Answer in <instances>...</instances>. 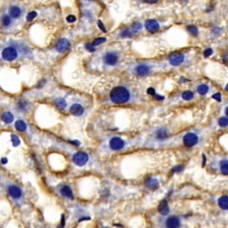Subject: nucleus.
<instances>
[{"label": "nucleus", "mask_w": 228, "mask_h": 228, "mask_svg": "<svg viewBox=\"0 0 228 228\" xmlns=\"http://www.w3.org/2000/svg\"><path fill=\"white\" fill-rule=\"evenodd\" d=\"M0 24H1L2 27L9 28L13 24V20H12L8 14H3L2 16L0 17Z\"/></svg>", "instance_id": "obj_13"}, {"label": "nucleus", "mask_w": 228, "mask_h": 228, "mask_svg": "<svg viewBox=\"0 0 228 228\" xmlns=\"http://www.w3.org/2000/svg\"><path fill=\"white\" fill-rule=\"evenodd\" d=\"M212 54H213V50H212V49H207L204 52V56L205 57H209V56H211Z\"/></svg>", "instance_id": "obj_36"}, {"label": "nucleus", "mask_w": 228, "mask_h": 228, "mask_svg": "<svg viewBox=\"0 0 228 228\" xmlns=\"http://www.w3.org/2000/svg\"><path fill=\"white\" fill-rule=\"evenodd\" d=\"M227 123H228L227 117H222V118L219 119V122H218V124H219L221 127H226L227 126Z\"/></svg>", "instance_id": "obj_31"}, {"label": "nucleus", "mask_w": 228, "mask_h": 228, "mask_svg": "<svg viewBox=\"0 0 228 228\" xmlns=\"http://www.w3.org/2000/svg\"><path fill=\"white\" fill-rule=\"evenodd\" d=\"M85 48H86V50L89 51V52H94V51H96V48H94L91 44H86V45H85Z\"/></svg>", "instance_id": "obj_35"}, {"label": "nucleus", "mask_w": 228, "mask_h": 228, "mask_svg": "<svg viewBox=\"0 0 228 228\" xmlns=\"http://www.w3.org/2000/svg\"><path fill=\"white\" fill-rule=\"evenodd\" d=\"M147 92L149 93V94H151V96H154V94H156L155 93V90H154V88H152V87H149L147 89Z\"/></svg>", "instance_id": "obj_41"}, {"label": "nucleus", "mask_w": 228, "mask_h": 228, "mask_svg": "<svg viewBox=\"0 0 228 228\" xmlns=\"http://www.w3.org/2000/svg\"><path fill=\"white\" fill-rule=\"evenodd\" d=\"M218 205H219L220 208L223 209V210H227V209H228V198H227V196H222V197L218 200Z\"/></svg>", "instance_id": "obj_20"}, {"label": "nucleus", "mask_w": 228, "mask_h": 228, "mask_svg": "<svg viewBox=\"0 0 228 228\" xmlns=\"http://www.w3.org/2000/svg\"><path fill=\"white\" fill-rule=\"evenodd\" d=\"M106 228H107V227H106Z\"/></svg>", "instance_id": "obj_45"}, {"label": "nucleus", "mask_w": 228, "mask_h": 228, "mask_svg": "<svg viewBox=\"0 0 228 228\" xmlns=\"http://www.w3.org/2000/svg\"><path fill=\"white\" fill-rule=\"evenodd\" d=\"M125 146V141L120 137H113L110 140V147L113 150H121Z\"/></svg>", "instance_id": "obj_7"}, {"label": "nucleus", "mask_w": 228, "mask_h": 228, "mask_svg": "<svg viewBox=\"0 0 228 228\" xmlns=\"http://www.w3.org/2000/svg\"><path fill=\"white\" fill-rule=\"evenodd\" d=\"M37 15H38V13L36 11H31V12H30L27 15V21H31V20H33L34 18H36L37 17Z\"/></svg>", "instance_id": "obj_32"}, {"label": "nucleus", "mask_w": 228, "mask_h": 228, "mask_svg": "<svg viewBox=\"0 0 228 228\" xmlns=\"http://www.w3.org/2000/svg\"><path fill=\"white\" fill-rule=\"evenodd\" d=\"M2 163H6V162H7V159H6V158H2Z\"/></svg>", "instance_id": "obj_44"}, {"label": "nucleus", "mask_w": 228, "mask_h": 228, "mask_svg": "<svg viewBox=\"0 0 228 228\" xmlns=\"http://www.w3.org/2000/svg\"><path fill=\"white\" fill-rule=\"evenodd\" d=\"M227 159H224L220 162V168L223 175H227L228 173V164H227Z\"/></svg>", "instance_id": "obj_24"}, {"label": "nucleus", "mask_w": 228, "mask_h": 228, "mask_svg": "<svg viewBox=\"0 0 228 228\" xmlns=\"http://www.w3.org/2000/svg\"><path fill=\"white\" fill-rule=\"evenodd\" d=\"M76 20V18L74 15H69V16L67 17V21L68 23H74V21Z\"/></svg>", "instance_id": "obj_38"}, {"label": "nucleus", "mask_w": 228, "mask_h": 228, "mask_svg": "<svg viewBox=\"0 0 228 228\" xmlns=\"http://www.w3.org/2000/svg\"><path fill=\"white\" fill-rule=\"evenodd\" d=\"M118 60H119V55L115 52H107L103 56V62L107 65L110 66L116 65L118 63Z\"/></svg>", "instance_id": "obj_5"}, {"label": "nucleus", "mask_w": 228, "mask_h": 228, "mask_svg": "<svg viewBox=\"0 0 228 228\" xmlns=\"http://www.w3.org/2000/svg\"><path fill=\"white\" fill-rule=\"evenodd\" d=\"M183 169V165H177V166L175 167V168H173V172H182Z\"/></svg>", "instance_id": "obj_37"}, {"label": "nucleus", "mask_w": 228, "mask_h": 228, "mask_svg": "<svg viewBox=\"0 0 228 228\" xmlns=\"http://www.w3.org/2000/svg\"><path fill=\"white\" fill-rule=\"evenodd\" d=\"M182 97L185 100H191L193 97H194V93H193V91H191V90L183 91V94H182Z\"/></svg>", "instance_id": "obj_26"}, {"label": "nucleus", "mask_w": 228, "mask_h": 228, "mask_svg": "<svg viewBox=\"0 0 228 228\" xmlns=\"http://www.w3.org/2000/svg\"><path fill=\"white\" fill-rule=\"evenodd\" d=\"M180 226V220L176 216H170L165 221L166 228H179Z\"/></svg>", "instance_id": "obj_10"}, {"label": "nucleus", "mask_w": 228, "mask_h": 228, "mask_svg": "<svg viewBox=\"0 0 228 228\" xmlns=\"http://www.w3.org/2000/svg\"><path fill=\"white\" fill-rule=\"evenodd\" d=\"M106 41H107L106 38H97V39H96V40L93 41V43L91 44V45H92V46L94 47V48H96V46H100V45H101V44L104 43V42H106Z\"/></svg>", "instance_id": "obj_28"}, {"label": "nucleus", "mask_w": 228, "mask_h": 228, "mask_svg": "<svg viewBox=\"0 0 228 228\" xmlns=\"http://www.w3.org/2000/svg\"><path fill=\"white\" fill-rule=\"evenodd\" d=\"M14 127L20 132H24L27 130V124H25V122L23 121V120H18V121L15 122Z\"/></svg>", "instance_id": "obj_21"}, {"label": "nucleus", "mask_w": 228, "mask_h": 228, "mask_svg": "<svg viewBox=\"0 0 228 228\" xmlns=\"http://www.w3.org/2000/svg\"><path fill=\"white\" fill-rule=\"evenodd\" d=\"M155 99H156L157 100H162L163 99H164V96H157V94H154L153 96Z\"/></svg>", "instance_id": "obj_43"}, {"label": "nucleus", "mask_w": 228, "mask_h": 228, "mask_svg": "<svg viewBox=\"0 0 228 228\" xmlns=\"http://www.w3.org/2000/svg\"><path fill=\"white\" fill-rule=\"evenodd\" d=\"M70 113L73 116L79 117L84 113V107L79 103H74V104H72L70 107Z\"/></svg>", "instance_id": "obj_15"}, {"label": "nucleus", "mask_w": 228, "mask_h": 228, "mask_svg": "<svg viewBox=\"0 0 228 228\" xmlns=\"http://www.w3.org/2000/svg\"><path fill=\"white\" fill-rule=\"evenodd\" d=\"M11 138H12V143H13V145L14 146H17V145L20 144V139H18V137L15 135H12Z\"/></svg>", "instance_id": "obj_34"}, {"label": "nucleus", "mask_w": 228, "mask_h": 228, "mask_svg": "<svg viewBox=\"0 0 228 228\" xmlns=\"http://www.w3.org/2000/svg\"><path fill=\"white\" fill-rule=\"evenodd\" d=\"M167 131L165 129H159L158 131L156 132V137L159 139V140H163V139H166L167 138Z\"/></svg>", "instance_id": "obj_23"}, {"label": "nucleus", "mask_w": 228, "mask_h": 228, "mask_svg": "<svg viewBox=\"0 0 228 228\" xmlns=\"http://www.w3.org/2000/svg\"><path fill=\"white\" fill-rule=\"evenodd\" d=\"M212 97H213V99H215L216 100H218V101H221V94L220 93H215Z\"/></svg>", "instance_id": "obj_39"}, {"label": "nucleus", "mask_w": 228, "mask_h": 228, "mask_svg": "<svg viewBox=\"0 0 228 228\" xmlns=\"http://www.w3.org/2000/svg\"><path fill=\"white\" fill-rule=\"evenodd\" d=\"M88 154L85 152H77L73 155V162L78 166H83L88 161Z\"/></svg>", "instance_id": "obj_3"}, {"label": "nucleus", "mask_w": 228, "mask_h": 228, "mask_svg": "<svg viewBox=\"0 0 228 228\" xmlns=\"http://www.w3.org/2000/svg\"><path fill=\"white\" fill-rule=\"evenodd\" d=\"M60 193H61L62 196H64V197L68 198V199H73V193H72V190L69 186H62L61 189H60Z\"/></svg>", "instance_id": "obj_16"}, {"label": "nucleus", "mask_w": 228, "mask_h": 228, "mask_svg": "<svg viewBox=\"0 0 228 228\" xmlns=\"http://www.w3.org/2000/svg\"><path fill=\"white\" fill-rule=\"evenodd\" d=\"M143 2L145 3H149V4H152V3H156L157 0H144Z\"/></svg>", "instance_id": "obj_42"}, {"label": "nucleus", "mask_w": 228, "mask_h": 228, "mask_svg": "<svg viewBox=\"0 0 228 228\" xmlns=\"http://www.w3.org/2000/svg\"><path fill=\"white\" fill-rule=\"evenodd\" d=\"M18 57V49L15 46H7L1 51V58L4 61H14Z\"/></svg>", "instance_id": "obj_2"}, {"label": "nucleus", "mask_w": 228, "mask_h": 228, "mask_svg": "<svg viewBox=\"0 0 228 228\" xmlns=\"http://www.w3.org/2000/svg\"><path fill=\"white\" fill-rule=\"evenodd\" d=\"M55 104L57 107H59V109H65L66 106H67V103H66V100L64 99H57L55 100Z\"/></svg>", "instance_id": "obj_25"}, {"label": "nucleus", "mask_w": 228, "mask_h": 228, "mask_svg": "<svg viewBox=\"0 0 228 228\" xmlns=\"http://www.w3.org/2000/svg\"><path fill=\"white\" fill-rule=\"evenodd\" d=\"M146 186L150 190H156L159 186V183L156 179H146Z\"/></svg>", "instance_id": "obj_19"}, {"label": "nucleus", "mask_w": 228, "mask_h": 228, "mask_svg": "<svg viewBox=\"0 0 228 228\" xmlns=\"http://www.w3.org/2000/svg\"><path fill=\"white\" fill-rule=\"evenodd\" d=\"M121 37L122 38H129V37H132V33L131 31H129V28H126L121 33Z\"/></svg>", "instance_id": "obj_33"}, {"label": "nucleus", "mask_w": 228, "mask_h": 228, "mask_svg": "<svg viewBox=\"0 0 228 228\" xmlns=\"http://www.w3.org/2000/svg\"><path fill=\"white\" fill-rule=\"evenodd\" d=\"M150 70H151L150 66L145 65V64H140V65L136 66V68H135V72H136V73H137L138 75H140V76H145V75H147V74L150 72Z\"/></svg>", "instance_id": "obj_14"}, {"label": "nucleus", "mask_w": 228, "mask_h": 228, "mask_svg": "<svg viewBox=\"0 0 228 228\" xmlns=\"http://www.w3.org/2000/svg\"><path fill=\"white\" fill-rule=\"evenodd\" d=\"M145 27L148 31L150 33H156L159 30V24L157 23L155 20H148L145 23Z\"/></svg>", "instance_id": "obj_12"}, {"label": "nucleus", "mask_w": 228, "mask_h": 228, "mask_svg": "<svg viewBox=\"0 0 228 228\" xmlns=\"http://www.w3.org/2000/svg\"><path fill=\"white\" fill-rule=\"evenodd\" d=\"M188 31H189V33H191L193 34V36H198V34H199L198 27H195V25H189Z\"/></svg>", "instance_id": "obj_30"}, {"label": "nucleus", "mask_w": 228, "mask_h": 228, "mask_svg": "<svg viewBox=\"0 0 228 228\" xmlns=\"http://www.w3.org/2000/svg\"><path fill=\"white\" fill-rule=\"evenodd\" d=\"M158 211L160 212L161 215H167L169 213V208L167 206V202L165 200L161 201V203L159 204V207H158Z\"/></svg>", "instance_id": "obj_18"}, {"label": "nucleus", "mask_w": 228, "mask_h": 228, "mask_svg": "<svg viewBox=\"0 0 228 228\" xmlns=\"http://www.w3.org/2000/svg\"><path fill=\"white\" fill-rule=\"evenodd\" d=\"M17 107H18V110H21V112H25V110H28V103L27 101H25L24 100H18Z\"/></svg>", "instance_id": "obj_22"}, {"label": "nucleus", "mask_w": 228, "mask_h": 228, "mask_svg": "<svg viewBox=\"0 0 228 228\" xmlns=\"http://www.w3.org/2000/svg\"><path fill=\"white\" fill-rule=\"evenodd\" d=\"M141 28H142V25H141V24H139V23H136V24H134L131 27V31H132V33L133 34H136V33H138V31H141Z\"/></svg>", "instance_id": "obj_29"}, {"label": "nucleus", "mask_w": 228, "mask_h": 228, "mask_svg": "<svg viewBox=\"0 0 228 228\" xmlns=\"http://www.w3.org/2000/svg\"><path fill=\"white\" fill-rule=\"evenodd\" d=\"M69 47H70V43L66 39H60L58 41V43L56 44V50L60 53L67 51L69 49Z\"/></svg>", "instance_id": "obj_11"}, {"label": "nucleus", "mask_w": 228, "mask_h": 228, "mask_svg": "<svg viewBox=\"0 0 228 228\" xmlns=\"http://www.w3.org/2000/svg\"><path fill=\"white\" fill-rule=\"evenodd\" d=\"M198 140H199V138L195 133H188V134H186L185 137H183V144H185L186 147H193L198 143Z\"/></svg>", "instance_id": "obj_6"}, {"label": "nucleus", "mask_w": 228, "mask_h": 228, "mask_svg": "<svg viewBox=\"0 0 228 228\" xmlns=\"http://www.w3.org/2000/svg\"><path fill=\"white\" fill-rule=\"evenodd\" d=\"M130 91L124 86L114 87L110 93V99L115 103H125L130 100Z\"/></svg>", "instance_id": "obj_1"}, {"label": "nucleus", "mask_w": 228, "mask_h": 228, "mask_svg": "<svg viewBox=\"0 0 228 228\" xmlns=\"http://www.w3.org/2000/svg\"><path fill=\"white\" fill-rule=\"evenodd\" d=\"M168 60H169V63L172 66H179L185 61V56H183L182 53H175L169 56Z\"/></svg>", "instance_id": "obj_8"}, {"label": "nucleus", "mask_w": 228, "mask_h": 228, "mask_svg": "<svg viewBox=\"0 0 228 228\" xmlns=\"http://www.w3.org/2000/svg\"><path fill=\"white\" fill-rule=\"evenodd\" d=\"M1 120L5 124H11L14 120V116L10 112H4L1 115Z\"/></svg>", "instance_id": "obj_17"}, {"label": "nucleus", "mask_w": 228, "mask_h": 228, "mask_svg": "<svg viewBox=\"0 0 228 228\" xmlns=\"http://www.w3.org/2000/svg\"><path fill=\"white\" fill-rule=\"evenodd\" d=\"M23 14V10L18 5H11L9 7V16H10L12 20H17L20 18Z\"/></svg>", "instance_id": "obj_9"}, {"label": "nucleus", "mask_w": 228, "mask_h": 228, "mask_svg": "<svg viewBox=\"0 0 228 228\" xmlns=\"http://www.w3.org/2000/svg\"><path fill=\"white\" fill-rule=\"evenodd\" d=\"M7 192H8V195L10 196L12 199H14V200H18V199H20L21 196H23V191H21V189L15 185H9L7 186Z\"/></svg>", "instance_id": "obj_4"}, {"label": "nucleus", "mask_w": 228, "mask_h": 228, "mask_svg": "<svg viewBox=\"0 0 228 228\" xmlns=\"http://www.w3.org/2000/svg\"><path fill=\"white\" fill-rule=\"evenodd\" d=\"M97 24H99V25H100V28L101 31H107L106 27H104V25L103 24V23H101L100 20H99V21H97Z\"/></svg>", "instance_id": "obj_40"}, {"label": "nucleus", "mask_w": 228, "mask_h": 228, "mask_svg": "<svg viewBox=\"0 0 228 228\" xmlns=\"http://www.w3.org/2000/svg\"><path fill=\"white\" fill-rule=\"evenodd\" d=\"M197 91L200 94H206L209 91V87H208V85H206V84H201V85H199L198 86V89H197Z\"/></svg>", "instance_id": "obj_27"}]
</instances>
